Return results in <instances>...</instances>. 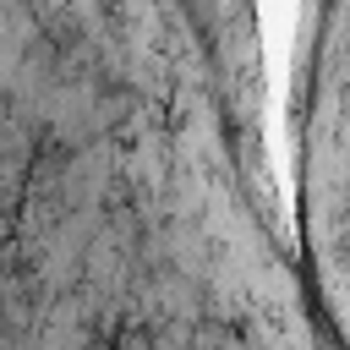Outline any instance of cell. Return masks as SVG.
Segmentation results:
<instances>
[{
    "label": "cell",
    "mask_w": 350,
    "mask_h": 350,
    "mask_svg": "<svg viewBox=\"0 0 350 350\" xmlns=\"http://www.w3.org/2000/svg\"><path fill=\"white\" fill-rule=\"evenodd\" d=\"M323 71H317V246L328 295L350 339V0H323Z\"/></svg>",
    "instance_id": "6da1fadb"
}]
</instances>
